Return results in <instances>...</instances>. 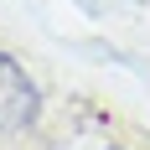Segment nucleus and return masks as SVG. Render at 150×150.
Instances as JSON below:
<instances>
[{
  "label": "nucleus",
  "instance_id": "obj_1",
  "mask_svg": "<svg viewBox=\"0 0 150 150\" xmlns=\"http://www.w3.org/2000/svg\"><path fill=\"white\" fill-rule=\"evenodd\" d=\"M42 114V93L11 52H0V135H21Z\"/></svg>",
  "mask_w": 150,
  "mask_h": 150
}]
</instances>
